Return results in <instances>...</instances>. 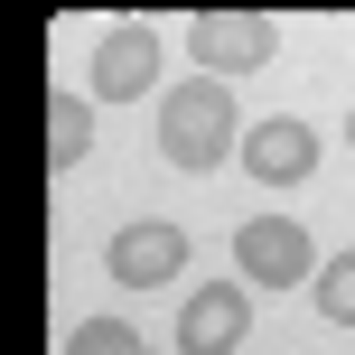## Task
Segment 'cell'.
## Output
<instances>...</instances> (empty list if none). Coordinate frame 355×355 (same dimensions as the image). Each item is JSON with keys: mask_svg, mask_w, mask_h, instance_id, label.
I'll return each instance as SVG.
<instances>
[{"mask_svg": "<svg viewBox=\"0 0 355 355\" xmlns=\"http://www.w3.org/2000/svg\"><path fill=\"white\" fill-rule=\"evenodd\" d=\"M234 141H243V112H234V94L215 85V75L159 94V159L168 168H225Z\"/></svg>", "mask_w": 355, "mask_h": 355, "instance_id": "cell-1", "label": "cell"}, {"mask_svg": "<svg viewBox=\"0 0 355 355\" xmlns=\"http://www.w3.org/2000/svg\"><path fill=\"white\" fill-rule=\"evenodd\" d=\"M271 56H281V28H271L262 10H196L187 19V66L196 75H262Z\"/></svg>", "mask_w": 355, "mask_h": 355, "instance_id": "cell-2", "label": "cell"}, {"mask_svg": "<svg viewBox=\"0 0 355 355\" xmlns=\"http://www.w3.org/2000/svg\"><path fill=\"white\" fill-rule=\"evenodd\" d=\"M234 271H243L252 290H309L318 281V243H309V225H290V215H252V225L234 234Z\"/></svg>", "mask_w": 355, "mask_h": 355, "instance_id": "cell-3", "label": "cell"}, {"mask_svg": "<svg viewBox=\"0 0 355 355\" xmlns=\"http://www.w3.org/2000/svg\"><path fill=\"white\" fill-rule=\"evenodd\" d=\"M150 85H159V28L150 19H122L94 37V94L103 103H141Z\"/></svg>", "mask_w": 355, "mask_h": 355, "instance_id": "cell-4", "label": "cell"}, {"mask_svg": "<svg viewBox=\"0 0 355 355\" xmlns=\"http://www.w3.org/2000/svg\"><path fill=\"white\" fill-rule=\"evenodd\" d=\"M103 271L122 290H159V281H178V271H187V234L178 225H122L103 243Z\"/></svg>", "mask_w": 355, "mask_h": 355, "instance_id": "cell-5", "label": "cell"}, {"mask_svg": "<svg viewBox=\"0 0 355 355\" xmlns=\"http://www.w3.org/2000/svg\"><path fill=\"white\" fill-rule=\"evenodd\" d=\"M243 327H252L243 281H206V290L187 300V318H178V355H234V346H243Z\"/></svg>", "mask_w": 355, "mask_h": 355, "instance_id": "cell-6", "label": "cell"}, {"mask_svg": "<svg viewBox=\"0 0 355 355\" xmlns=\"http://www.w3.org/2000/svg\"><path fill=\"white\" fill-rule=\"evenodd\" d=\"M243 168L262 178V187H300V178L318 168V131H309L300 112H271V122H252V141H243Z\"/></svg>", "mask_w": 355, "mask_h": 355, "instance_id": "cell-7", "label": "cell"}, {"mask_svg": "<svg viewBox=\"0 0 355 355\" xmlns=\"http://www.w3.org/2000/svg\"><path fill=\"white\" fill-rule=\"evenodd\" d=\"M85 150H94V103L85 94H56L47 103V168H75Z\"/></svg>", "mask_w": 355, "mask_h": 355, "instance_id": "cell-8", "label": "cell"}, {"mask_svg": "<svg viewBox=\"0 0 355 355\" xmlns=\"http://www.w3.org/2000/svg\"><path fill=\"white\" fill-rule=\"evenodd\" d=\"M66 355H141V337H131L122 309H103V318H85V327L66 337Z\"/></svg>", "mask_w": 355, "mask_h": 355, "instance_id": "cell-9", "label": "cell"}, {"mask_svg": "<svg viewBox=\"0 0 355 355\" xmlns=\"http://www.w3.org/2000/svg\"><path fill=\"white\" fill-rule=\"evenodd\" d=\"M309 290H318V309H327L337 327H355V252H327V262H318V281H309Z\"/></svg>", "mask_w": 355, "mask_h": 355, "instance_id": "cell-10", "label": "cell"}, {"mask_svg": "<svg viewBox=\"0 0 355 355\" xmlns=\"http://www.w3.org/2000/svg\"><path fill=\"white\" fill-rule=\"evenodd\" d=\"M346 150H355V112H346Z\"/></svg>", "mask_w": 355, "mask_h": 355, "instance_id": "cell-11", "label": "cell"}, {"mask_svg": "<svg viewBox=\"0 0 355 355\" xmlns=\"http://www.w3.org/2000/svg\"><path fill=\"white\" fill-rule=\"evenodd\" d=\"M141 355H150V346H141Z\"/></svg>", "mask_w": 355, "mask_h": 355, "instance_id": "cell-12", "label": "cell"}]
</instances>
